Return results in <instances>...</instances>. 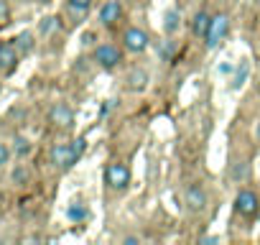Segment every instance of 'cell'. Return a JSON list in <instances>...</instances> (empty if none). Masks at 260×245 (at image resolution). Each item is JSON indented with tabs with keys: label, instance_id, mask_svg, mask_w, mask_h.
Returning a JSON list of instances; mask_svg holds the SVG:
<instances>
[{
	"label": "cell",
	"instance_id": "23",
	"mask_svg": "<svg viewBox=\"0 0 260 245\" xmlns=\"http://www.w3.org/2000/svg\"><path fill=\"white\" fill-rule=\"evenodd\" d=\"M257 95H260V84H257Z\"/></svg>",
	"mask_w": 260,
	"mask_h": 245
},
{
	"label": "cell",
	"instance_id": "17",
	"mask_svg": "<svg viewBox=\"0 0 260 245\" xmlns=\"http://www.w3.org/2000/svg\"><path fill=\"white\" fill-rule=\"evenodd\" d=\"M8 21H11V8L6 0H0V26H6Z\"/></svg>",
	"mask_w": 260,
	"mask_h": 245
},
{
	"label": "cell",
	"instance_id": "16",
	"mask_svg": "<svg viewBox=\"0 0 260 245\" xmlns=\"http://www.w3.org/2000/svg\"><path fill=\"white\" fill-rule=\"evenodd\" d=\"M130 87H133V89H143L146 87V74L143 72H133V74H130Z\"/></svg>",
	"mask_w": 260,
	"mask_h": 245
},
{
	"label": "cell",
	"instance_id": "4",
	"mask_svg": "<svg viewBox=\"0 0 260 245\" xmlns=\"http://www.w3.org/2000/svg\"><path fill=\"white\" fill-rule=\"evenodd\" d=\"M105 181L112 187V189H125L130 184V169L125 164H110L105 169Z\"/></svg>",
	"mask_w": 260,
	"mask_h": 245
},
{
	"label": "cell",
	"instance_id": "8",
	"mask_svg": "<svg viewBox=\"0 0 260 245\" xmlns=\"http://www.w3.org/2000/svg\"><path fill=\"white\" fill-rule=\"evenodd\" d=\"M18 64V49L13 44H0V69L11 72Z\"/></svg>",
	"mask_w": 260,
	"mask_h": 245
},
{
	"label": "cell",
	"instance_id": "13",
	"mask_svg": "<svg viewBox=\"0 0 260 245\" xmlns=\"http://www.w3.org/2000/svg\"><path fill=\"white\" fill-rule=\"evenodd\" d=\"M164 28H166V34H176V28H179V13L176 11H166Z\"/></svg>",
	"mask_w": 260,
	"mask_h": 245
},
{
	"label": "cell",
	"instance_id": "6",
	"mask_svg": "<svg viewBox=\"0 0 260 245\" xmlns=\"http://www.w3.org/2000/svg\"><path fill=\"white\" fill-rule=\"evenodd\" d=\"M94 62H97L100 67H105V69H112V67L120 64V51H117L115 46L102 44V46L94 49Z\"/></svg>",
	"mask_w": 260,
	"mask_h": 245
},
{
	"label": "cell",
	"instance_id": "14",
	"mask_svg": "<svg viewBox=\"0 0 260 245\" xmlns=\"http://www.w3.org/2000/svg\"><path fill=\"white\" fill-rule=\"evenodd\" d=\"M67 215H69V220H74V222H82V220L87 217V209H84V204L74 202V204L67 209Z\"/></svg>",
	"mask_w": 260,
	"mask_h": 245
},
{
	"label": "cell",
	"instance_id": "11",
	"mask_svg": "<svg viewBox=\"0 0 260 245\" xmlns=\"http://www.w3.org/2000/svg\"><path fill=\"white\" fill-rule=\"evenodd\" d=\"M89 8H92V0H69V11H72L77 18H84Z\"/></svg>",
	"mask_w": 260,
	"mask_h": 245
},
{
	"label": "cell",
	"instance_id": "3",
	"mask_svg": "<svg viewBox=\"0 0 260 245\" xmlns=\"http://www.w3.org/2000/svg\"><path fill=\"white\" fill-rule=\"evenodd\" d=\"M227 31H230V21H227V16H222V13L214 16V18L209 21V31H207V36H204V39H207V46L214 49V46L227 36Z\"/></svg>",
	"mask_w": 260,
	"mask_h": 245
},
{
	"label": "cell",
	"instance_id": "21",
	"mask_svg": "<svg viewBox=\"0 0 260 245\" xmlns=\"http://www.w3.org/2000/svg\"><path fill=\"white\" fill-rule=\"evenodd\" d=\"M8 156H11V151L6 148V143H0V166H3V164L8 161Z\"/></svg>",
	"mask_w": 260,
	"mask_h": 245
},
{
	"label": "cell",
	"instance_id": "19",
	"mask_svg": "<svg viewBox=\"0 0 260 245\" xmlns=\"http://www.w3.org/2000/svg\"><path fill=\"white\" fill-rule=\"evenodd\" d=\"M16 151L23 156V154H28L31 151V146H28V141L26 138H16Z\"/></svg>",
	"mask_w": 260,
	"mask_h": 245
},
{
	"label": "cell",
	"instance_id": "15",
	"mask_svg": "<svg viewBox=\"0 0 260 245\" xmlns=\"http://www.w3.org/2000/svg\"><path fill=\"white\" fill-rule=\"evenodd\" d=\"M31 46H34V36H31V34H21V36L16 39V49H21L23 54L31 51Z\"/></svg>",
	"mask_w": 260,
	"mask_h": 245
},
{
	"label": "cell",
	"instance_id": "22",
	"mask_svg": "<svg viewBox=\"0 0 260 245\" xmlns=\"http://www.w3.org/2000/svg\"><path fill=\"white\" fill-rule=\"evenodd\" d=\"M255 136H257V141H260V122H257V128H255Z\"/></svg>",
	"mask_w": 260,
	"mask_h": 245
},
{
	"label": "cell",
	"instance_id": "20",
	"mask_svg": "<svg viewBox=\"0 0 260 245\" xmlns=\"http://www.w3.org/2000/svg\"><path fill=\"white\" fill-rule=\"evenodd\" d=\"M56 26V18H44V23H41V31L46 34V31H51Z\"/></svg>",
	"mask_w": 260,
	"mask_h": 245
},
{
	"label": "cell",
	"instance_id": "10",
	"mask_svg": "<svg viewBox=\"0 0 260 245\" xmlns=\"http://www.w3.org/2000/svg\"><path fill=\"white\" fill-rule=\"evenodd\" d=\"M186 204H189L191 209H204V204H207L204 192H202L199 187H189V189H186Z\"/></svg>",
	"mask_w": 260,
	"mask_h": 245
},
{
	"label": "cell",
	"instance_id": "7",
	"mask_svg": "<svg viewBox=\"0 0 260 245\" xmlns=\"http://www.w3.org/2000/svg\"><path fill=\"white\" fill-rule=\"evenodd\" d=\"M49 117H51L54 126H59V128H69L72 122H74V112L67 105H54L51 112H49Z\"/></svg>",
	"mask_w": 260,
	"mask_h": 245
},
{
	"label": "cell",
	"instance_id": "9",
	"mask_svg": "<svg viewBox=\"0 0 260 245\" xmlns=\"http://www.w3.org/2000/svg\"><path fill=\"white\" fill-rule=\"evenodd\" d=\"M120 16H122V8H120L117 0H107V3L100 8V21H102L105 26H112Z\"/></svg>",
	"mask_w": 260,
	"mask_h": 245
},
{
	"label": "cell",
	"instance_id": "2",
	"mask_svg": "<svg viewBox=\"0 0 260 245\" xmlns=\"http://www.w3.org/2000/svg\"><path fill=\"white\" fill-rule=\"evenodd\" d=\"M235 209H237L242 217H255L257 209H260V199H257V194L250 192V189L237 192V197H235Z\"/></svg>",
	"mask_w": 260,
	"mask_h": 245
},
{
	"label": "cell",
	"instance_id": "12",
	"mask_svg": "<svg viewBox=\"0 0 260 245\" xmlns=\"http://www.w3.org/2000/svg\"><path fill=\"white\" fill-rule=\"evenodd\" d=\"M209 21H212V18H209L207 13H197L194 26H191V28H194V34H197V36H207V31H209Z\"/></svg>",
	"mask_w": 260,
	"mask_h": 245
},
{
	"label": "cell",
	"instance_id": "5",
	"mask_svg": "<svg viewBox=\"0 0 260 245\" xmlns=\"http://www.w3.org/2000/svg\"><path fill=\"white\" fill-rule=\"evenodd\" d=\"M122 41H125V49L133 51V54H143L148 49V34L141 31V28H127Z\"/></svg>",
	"mask_w": 260,
	"mask_h": 245
},
{
	"label": "cell",
	"instance_id": "1",
	"mask_svg": "<svg viewBox=\"0 0 260 245\" xmlns=\"http://www.w3.org/2000/svg\"><path fill=\"white\" fill-rule=\"evenodd\" d=\"M84 138H79V141H74L72 146H56L54 151H51V161L59 166V169H69V166H74L79 159H82V154H84Z\"/></svg>",
	"mask_w": 260,
	"mask_h": 245
},
{
	"label": "cell",
	"instance_id": "18",
	"mask_svg": "<svg viewBox=\"0 0 260 245\" xmlns=\"http://www.w3.org/2000/svg\"><path fill=\"white\" fill-rule=\"evenodd\" d=\"M245 77H247V64H242V69H237V74H235V79H232V89H237Z\"/></svg>",
	"mask_w": 260,
	"mask_h": 245
}]
</instances>
